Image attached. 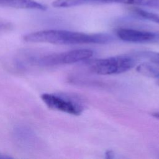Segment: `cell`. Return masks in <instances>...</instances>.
Instances as JSON below:
<instances>
[{"label": "cell", "instance_id": "obj_1", "mask_svg": "<svg viewBox=\"0 0 159 159\" xmlns=\"http://www.w3.org/2000/svg\"><path fill=\"white\" fill-rule=\"evenodd\" d=\"M24 40L32 43H48L55 45H78L84 43H107L111 40L106 34H89L65 30H43L29 33Z\"/></svg>", "mask_w": 159, "mask_h": 159}, {"label": "cell", "instance_id": "obj_2", "mask_svg": "<svg viewBox=\"0 0 159 159\" xmlns=\"http://www.w3.org/2000/svg\"><path fill=\"white\" fill-rule=\"evenodd\" d=\"M93 53V51L89 49H75L58 53L32 57L29 61L33 65L40 66H53L86 60L90 58Z\"/></svg>", "mask_w": 159, "mask_h": 159}, {"label": "cell", "instance_id": "obj_3", "mask_svg": "<svg viewBox=\"0 0 159 159\" xmlns=\"http://www.w3.org/2000/svg\"><path fill=\"white\" fill-rule=\"evenodd\" d=\"M41 99L50 109L78 116L83 111L84 105L78 96L61 93H43Z\"/></svg>", "mask_w": 159, "mask_h": 159}, {"label": "cell", "instance_id": "obj_4", "mask_svg": "<svg viewBox=\"0 0 159 159\" xmlns=\"http://www.w3.org/2000/svg\"><path fill=\"white\" fill-rule=\"evenodd\" d=\"M134 65L135 60L130 57L118 55L94 61L91 65L90 70L98 75H116L126 72Z\"/></svg>", "mask_w": 159, "mask_h": 159}, {"label": "cell", "instance_id": "obj_5", "mask_svg": "<svg viewBox=\"0 0 159 159\" xmlns=\"http://www.w3.org/2000/svg\"><path fill=\"white\" fill-rule=\"evenodd\" d=\"M117 36L122 40L132 43H145L155 40L157 34L148 31L129 28H120L116 30Z\"/></svg>", "mask_w": 159, "mask_h": 159}, {"label": "cell", "instance_id": "obj_6", "mask_svg": "<svg viewBox=\"0 0 159 159\" xmlns=\"http://www.w3.org/2000/svg\"><path fill=\"white\" fill-rule=\"evenodd\" d=\"M0 6L44 11L46 6L35 0H0Z\"/></svg>", "mask_w": 159, "mask_h": 159}, {"label": "cell", "instance_id": "obj_7", "mask_svg": "<svg viewBox=\"0 0 159 159\" xmlns=\"http://www.w3.org/2000/svg\"><path fill=\"white\" fill-rule=\"evenodd\" d=\"M96 3H119L159 8V0H96Z\"/></svg>", "mask_w": 159, "mask_h": 159}, {"label": "cell", "instance_id": "obj_8", "mask_svg": "<svg viewBox=\"0 0 159 159\" xmlns=\"http://www.w3.org/2000/svg\"><path fill=\"white\" fill-rule=\"evenodd\" d=\"M15 135L17 139L23 143V145L28 143V145L32 142L35 139V136L34 134L32 133L30 130L24 128L19 127L16 129Z\"/></svg>", "mask_w": 159, "mask_h": 159}, {"label": "cell", "instance_id": "obj_9", "mask_svg": "<svg viewBox=\"0 0 159 159\" xmlns=\"http://www.w3.org/2000/svg\"><path fill=\"white\" fill-rule=\"evenodd\" d=\"M133 12L137 16L142 17L143 19L148 20L150 21L154 22L155 23L159 24V14H155L153 12H148L144 9L135 7L132 9Z\"/></svg>", "mask_w": 159, "mask_h": 159}, {"label": "cell", "instance_id": "obj_10", "mask_svg": "<svg viewBox=\"0 0 159 159\" xmlns=\"http://www.w3.org/2000/svg\"><path fill=\"white\" fill-rule=\"evenodd\" d=\"M147 56L150 61L159 64V53H149Z\"/></svg>", "mask_w": 159, "mask_h": 159}, {"label": "cell", "instance_id": "obj_11", "mask_svg": "<svg viewBox=\"0 0 159 159\" xmlns=\"http://www.w3.org/2000/svg\"><path fill=\"white\" fill-rule=\"evenodd\" d=\"M153 117H155V118H157L159 119V112H154V113H152V114Z\"/></svg>", "mask_w": 159, "mask_h": 159}, {"label": "cell", "instance_id": "obj_12", "mask_svg": "<svg viewBox=\"0 0 159 159\" xmlns=\"http://www.w3.org/2000/svg\"><path fill=\"white\" fill-rule=\"evenodd\" d=\"M157 84L158 85H159V78L158 79V80H157Z\"/></svg>", "mask_w": 159, "mask_h": 159}]
</instances>
